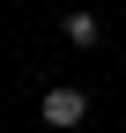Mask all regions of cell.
I'll return each instance as SVG.
<instances>
[{
	"label": "cell",
	"mask_w": 126,
	"mask_h": 133,
	"mask_svg": "<svg viewBox=\"0 0 126 133\" xmlns=\"http://www.w3.org/2000/svg\"><path fill=\"white\" fill-rule=\"evenodd\" d=\"M37 111H45V126H82V118H89V96H82V89H67V81H52Z\"/></svg>",
	"instance_id": "6da1fadb"
},
{
	"label": "cell",
	"mask_w": 126,
	"mask_h": 133,
	"mask_svg": "<svg viewBox=\"0 0 126 133\" xmlns=\"http://www.w3.org/2000/svg\"><path fill=\"white\" fill-rule=\"evenodd\" d=\"M59 37H67L74 52H89V44H97V15H89V8H74L67 22H59Z\"/></svg>",
	"instance_id": "7a4b0ae2"
}]
</instances>
